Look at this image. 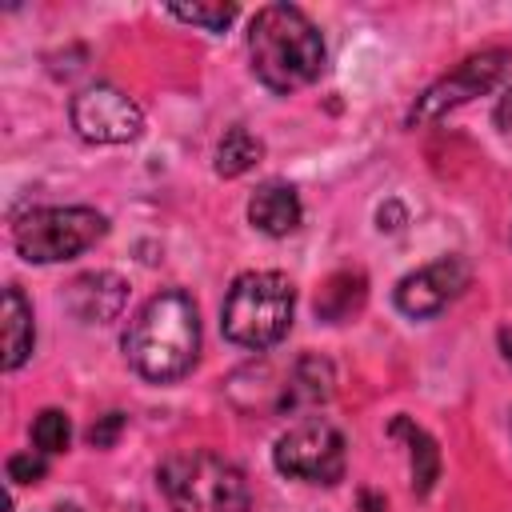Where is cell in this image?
Wrapping results in <instances>:
<instances>
[{
    "label": "cell",
    "mask_w": 512,
    "mask_h": 512,
    "mask_svg": "<svg viewBox=\"0 0 512 512\" xmlns=\"http://www.w3.org/2000/svg\"><path fill=\"white\" fill-rule=\"evenodd\" d=\"M128 364L156 384L180 380L200 356V312L188 292H156L124 332Z\"/></svg>",
    "instance_id": "obj_1"
},
{
    "label": "cell",
    "mask_w": 512,
    "mask_h": 512,
    "mask_svg": "<svg viewBox=\"0 0 512 512\" xmlns=\"http://www.w3.org/2000/svg\"><path fill=\"white\" fill-rule=\"evenodd\" d=\"M248 60L264 88L296 92L324 72V36L296 4H268L248 24Z\"/></svg>",
    "instance_id": "obj_2"
},
{
    "label": "cell",
    "mask_w": 512,
    "mask_h": 512,
    "mask_svg": "<svg viewBox=\"0 0 512 512\" xmlns=\"http://www.w3.org/2000/svg\"><path fill=\"white\" fill-rule=\"evenodd\" d=\"M296 312V292L292 280L280 272H244L232 280L224 308H220V328L232 344L264 352L280 344L292 328Z\"/></svg>",
    "instance_id": "obj_3"
},
{
    "label": "cell",
    "mask_w": 512,
    "mask_h": 512,
    "mask_svg": "<svg viewBox=\"0 0 512 512\" xmlns=\"http://www.w3.org/2000/svg\"><path fill=\"white\" fill-rule=\"evenodd\" d=\"M156 480L172 512H248L244 472L216 452H172Z\"/></svg>",
    "instance_id": "obj_4"
},
{
    "label": "cell",
    "mask_w": 512,
    "mask_h": 512,
    "mask_svg": "<svg viewBox=\"0 0 512 512\" xmlns=\"http://www.w3.org/2000/svg\"><path fill=\"white\" fill-rule=\"evenodd\" d=\"M108 220L96 208H32L16 220L12 244L28 264H60L100 244Z\"/></svg>",
    "instance_id": "obj_5"
},
{
    "label": "cell",
    "mask_w": 512,
    "mask_h": 512,
    "mask_svg": "<svg viewBox=\"0 0 512 512\" xmlns=\"http://www.w3.org/2000/svg\"><path fill=\"white\" fill-rule=\"evenodd\" d=\"M344 460V436L328 420H304L288 428L272 448L276 472L304 484H336L344 476Z\"/></svg>",
    "instance_id": "obj_6"
},
{
    "label": "cell",
    "mask_w": 512,
    "mask_h": 512,
    "mask_svg": "<svg viewBox=\"0 0 512 512\" xmlns=\"http://www.w3.org/2000/svg\"><path fill=\"white\" fill-rule=\"evenodd\" d=\"M508 68H512V52H508V48H488V52L468 56L460 68H452V72L440 76L432 88H424V96H420V100L412 104V112H408V124H428V120H436V116H444V112L468 104L472 96L496 88V84L508 76Z\"/></svg>",
    "instance_id": "obj_7"
},
{
    "label": "cell",
    "mask_w": 512,
    "mask_h": 512,
    "mask_svg": "<svg viewBox=\"0 0 512 512\" xmlns=\"http://www.w3.org/2000/svg\"><path fill=\"white\" fill-rule=\"evenodd\" d=\"M72 128L88 144H128L144 132V112L132 96L112 84H92L72 96Z\"/></svg>",
    "instance_id": "obj_8"
},
{
    "label": "cell",
    "mask_w": 512,
    "mask_h": 512,
    "mask_svg": "<svg viewBox=\"0 0 512 512\" xmlns=\"http://www.w3.org/2000/svg\"><path fill=\"white\" fill-rule=\"evenodd\" d=\"M468 276H472V268L464 256H440V260L408 272L396 284V308L412 320H428V316L444 312L468 288Z\"/></svg>",
    "instance_id": "obj_9"
},
{
    "label": "cell",
    "mask_w": 512,
    "mask_h": 512,
    "mask_svg": "<svg viewBox=\"0 0 512 512\" xmlns=\"http://www.w3.org/2000/svg\"><path fill=\"white\" fill-rule=\"evenodd\" d=\"M124 300H128V284L116 272H84L64 292L68 312L76 320H84V324H108V320H116L124 312Z\"/></svg>",
    "instance_id": "obj_10"
},
{
    "label": "cell",
    "mask_w": 512,
    "mask_h": 512,
    "mask_svg": "<svg viewBox=\"0 0 512 512\" xmlns=\"http://www.w3.org/2000/svg\"><path fill=\"white\" fill-rule=\"evenodd\" d=\"M300 216H304L300 196H296V188L284 184V180L260 184V188L252 192V200H248V220H252L264 236H288V232H296V228H300Z\"/></svg>",
    "instance_id": "obj_11"
},
{
    "label": "cell",
    "mask_w": 512,
    "mask_h": 512,
    "mask_svg": "<svg viewBox=\"0 0 512 512\" xmlns=\"http://www.w3.org/2000/svg\"><path fill=\"white\" fill-rule=\"evenodd\" d=\"M332 396V364L320 360V356H304L288 368V380H284V392H280V412H304V408H316Z\"/></svg>",
    "instance_id": "obj_12"
},
{
    "label": "cell",
    "mask_w": 512,
    "mask_h": 512,
    "mask_svg": "<svg viewBox=\"0 0 512 512\" xmlns=\"http://www.w3.org/2000/svg\"><path fill=\"white\" fill-rule=\"evenodd\" d=\"M4 372H16L28 356H32V344H36V324H32V304L24 300L20 288H4Z\"/></svg>",
    "instance_id": "obj_13"
},
{
    "label": "cell",
    "mask_w": 512,
    "mask_h": 512,
    "mask_svg": "<svg viewBox=\"0 0 512 512\" xmlns=\"http://www.w3.org/2000/svg\"><path fill=\"white\" fill-rule=\"evenodd\" d=\"M388 432L408 440L412 488H416V496H428V492H432V484H436V476H440V448H436V440H432L420 424H412V420H404V416H396Z\"/></svg>",
    "instance_id": "obj_14"
},
{
    "label": "cell",
    "mask_w": 512,
    "mask_h": 512,
    "mask_svg": "<svg viewBox=\"0 0 512 512\" xmlns=\"http://www.w3.org/2000/svg\"><path fill=\"white\" fill-rule=\"evenodd\" d=\"M364 296H368V284H364L360 272H336V276H328V284L320 288L316 312H320V320L340 324V320H348L352 312H360Z\"/></svg>",
    "instance_id": "obj_15"
},
{
    "label": "cell",
    "mask_w": 512,
    "mask_h": 512,
    "mask_svg": "<svg viewBox=\"0 0 512 512\" xmlns=\"http://www.w3.org/2000/svg\"><path fill=\"white\" fill-rule=\"evenodd\" d=\"M260 152H264V144L248 132V128H228L224 136H220V144H216V172L220 176H244L256 160H260Z\"/></svg>",
    "instance_id": "obj_16"
},
{
    "label": "cell",
    "mask_w": 512,
    "mask_h": 512,
    "mask_svg": "<svg viewBox=\"0 0 512 512\" xmlns=\"http://www.w3.org/2000/svg\"><path fill=\"white\" fill-rule=\"evenodd\" d=\"M68 440H72L68 412H60V408H44V412L32 420V444H36V452H44V456L64 452Z\"/></svg>",
    "instance_id": "obj_17"
},
{
    "label": "cell",
    "mask_w": 512,
    "mask_h": 512,
    "mask_svg": "<svg viewBox=\"0 0 512 512\" xmlns=\"http://www.w3.org/2000/svg\"><path fill=\"white\" fill-rule=\"evenodd\" d=\"M168 12L184 24L204 28V32H224L236 20V4H172Z\"/></svg>",
    "instance_id": "obj_18"
},
{
    "label": "cell",
    "mask_w": 512,
    "mask_h": 512,
    "mask_svg": "<svg viewBox=\"0 0 512 512\" xmlns=\"http://www.w3.org/2000/svg\"><path fill=\"white\" fill-rule=\"evenodd\" d=\"M44 472H48L44 452H16V456H8V480L12 484H36Z\"/></svg>",
    "instance_id": "obj_19"
},
{
    "label": "cell",
    "mask_w": 512,
    "mask_h": 512,
    "mask_svg": "<svg viewBox=\"0 0 512 512\" xmlns=\"http://www.w3.org/2000/svg\"><path fill=\"white\" fill-rule=\"evenodd\" d=\"M120 428H124V412H108V416H100V420L88 428V444H92V448H112L116 436H120Z\"/></svg>",
    "instance_id": "obj_20"
},
{
    "label": "cell",
    "mask_w": 512,
    "mask_h": 512,
    "mask_svg": "<svg viewBox=\"0 0 512 512\" xmlns=\"http://www.w3.org/2000/svg\"><path fill=\"white\" fill-rule=\"evenodd\" d=\"M496 120H500L504 132H512V88L500 96V104H496Z\"/></svg>",
    "instance_id": "obj_21"
},
{
    "label": "cell",
    "mask_w": 512,
    "mask_h": 512,
    "mask_svg": "<svg viewBox=\"0 0 512 512\" xmlns=\"http://www.w3.org/2000/svg\"><path fill=\"white\" fill-rule=\"evenodd\" d=\"M500 348H504V356L512 360V328H500Z\"/></svg>",
    "instance_id": "obj_22"
},
{
    "label": "cell",
    "mask_w": 512,
    "mask_h": 512,
    "mask_svg": "<svg viewBox=\"0 0 512 512\" xmlns=\"http://www.w3.org/2000/svg\"><path fill=\"white\" fill-rule=\"evenodd\" d=\"M48 512H80L76 504H60V508H48Z\"/></svg>",
    "instance_id": "obj_23"
}]
</instances>
